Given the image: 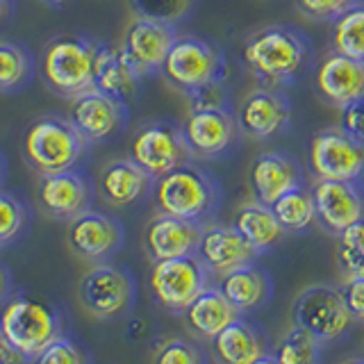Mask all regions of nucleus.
I'll return each mask as SVG.
<instances>
[{
	"mask_svg": "<svg viewBox=\"0 0 364 364\" xmlns=\"http://www.w3.org/2000/svg\"><path fill=\"white\" fill-rule=\"evenodd\" d=\"M134 16L162 21L168 26H182L193 16L196 0H128Z\"/></svg>",
	"mask_w": 364,
	"mask_h": 364,
	"instance_id": "obj_34",
	"label": "nucleus"
},
{
	"mask_svg": "<svg viewBox=\"0 0 364 364\" xmlns=\"http://www.w3.org/2000/svg\"><path fill=\"white\" fill-rule=\"evenodd\" d=\"M3 178H5V159L0 155V182H3Z\"/></svg>",
	"mask_w": 364,
	"mask_h": 364,
	"instance_id": "obj_47",
	"label": "nucleus"
},
{
	"mask_svg": "<svg viewBox=\"0 0 364 364\" xmlns=\"http://www.w3.org/2000/svg\"><path fill=\"white\" fill-rule=\"evenodd\" d=\"M212 358L219 364H253L267 355L259 335L244 318H235L216 337L210 339Z\"/></svg>",
	"mask_w": 364,
	"mask_h": 364,
	"instance_id": "obj_27",
	"label": "nucleus"
},
{
	"mask_svg": "<svg viewBox=\"0 0 364 364\" xmlns=\"http://www.w3.org/2000/svg\"><path fill=\"white\" fill-rule=\"evenodd\" d=\"M339 112H341L339 114L341 128L364 141V98L350 102V105H346V107H341Z\"/></svg>",
	"mask_w": 364,
	"mask_h": 364,
	"instance_id": "obj_40",
	"label": "nucleus"
},
{
	"mask_svg": "<svg viewBox=\"0 0 364 364\" xmlns=\"http://www.w3.org/2000/svg\"><path fill=\"white\" fill-rule=\"evenodd\" d=\"M358 0H296V7L303 16L312 21H330L339 18L348 7L355 5Z\"/></svg>",
	"mask_w": 364,
	"mask_h": 364,
	"instance_id": "obj_39",
	"label": "nucleus"
},
{
	"mask_svg": "<svg viewBox=\"0 0 364 364\" xmlns=\"http://www.w3.org/2000/svg\"><path fill=\"white\" fill-rule=\"evenodd\" d=\"M182 318H185L191 335H196L198 339H212L225 326H230L235 318H239V312L219 287H208L187 305Z\"/></svg>",
	"mask_w": 364,
	"mask_h": 364,
	"instance_id": "obj_25",
	"label": "nucleus"
},
{
	"mask_svg": "<svg viewBox=\"0 0 364 364\" xmlns=\"http://www.w3.org/2000/svg\"><path fill=\"white\" fill-rule=\"evenodd\" d=\"M248 185L255 200L271 205L291 189L305 187V171L294 155L284 151H264L255 155L248 168Z\"/></svg>",
	"mask_w": 364,
	"mask_h": 364,
	"instance_id": "obj_19",
	"label": "nucleus"
},
{
	"mask_svg": "<svg viewBox=\"0 0 364 364\" xmlns=\"http://www.w3.org/2000/svg\"><path fill=\"white\" fill-rule=\"evenodd\" d=\"M337 264L344 280L364 278V219L337 235Z\"/></svg>",
	"mask_w": 364,
	"mask_h": 364,
	"instance_id": "obj_33",
	"label": "nucleus"
},
{
	"mask_svg": "<svg viewBox=\"0 0 364 364\" xmlns=\"http://www.w3.org/2000/svg\"><path fill=\"white\" fill-rule=\"evenodd\" d=\"M87 151L89 141L77 132L71 119L55 117V114H43L34 119L21 141L23 159L37 176L80 168Z\"/></svg>",
	"mask_w": 364,
	"mask_h": 364,
	"instance_id": "obj_3",
	"label": "nucleus"
},
{
	"mask_svg": "<svg viewBox=\"0 0 364 364\" xmlns=\"http://www.w3.org/2000/svg\"><path fill=\"white\" fill-rule=\"evenodd\" d=\"M162 75L173 89L189 94L193 89L225 82L228 57L210 39L196 34H178L162 66Z\"/></svg>",
	"mask_w": 364,
	"mask_h": 364,
	"instance_id": "obj_6",
	"label": "nucleus"
},
{
	"mask_svg": "<svg viewBox=\"0 0 364 364\" xmlns=\"http://www.w3.org/2000/svg\"><path fill=\"white\" fill-rule=\"evenodd\" d=\"M66 244L80 259L102 264L121 248L123 225L105 212L87 210L68 221Z\"/></svg>",
	"mask_w": 364,
	"mask_h": 364,
	"instance_id": "obj_17",
	"label": "nucleus"
},
{
	"mask_svg": "<svg viewBox=\"0 0 364 364\" xmlns=\"http://www.w3.org/2000/svg\"><path fill=\"white\" fill-rule=\"evenodd\" d=\"M100 41L82 34H60L43 46L41 77L57 96L73 98L94 87Z\"/></svg>",
	"mask_w": 364,
	"mask_h": 364,
	"instance_id": "obj_4",
	"label": "nucleus"
},
{
	"mask_svg": "<svg viewBox=\"0 0 364 364\" xmlns=\"http://www.w3.org/2000/svg\"><path fill=\"white\" fill-rule=\"evenodd\" d=\"M312 198L316 210V223L330 235H339L348 225L364 219V187L350 180H323L312 182Z\"/></svg>",
	"mask_w": 364,
	"mask_h": 364,
	"instance_id": "obj_15",
	"label": "nucleus"
},
{
	"mask_svg": "<svg viewBox=\"0 0 364 364\" xmlns=\"http://www.w3.org/2000/svg\"><path fill=\"white\" fill-rule=\"evenodd\" d=\"M151 364H205V360L200 348L193 346L191 341L171 337L155 348Z\"/></svg>",
	"mask_w": 364,
	"mask_h": 364,
	"instance_id": "obj_36",
	"label": "nucleus"
},
{
	"mask_svg": "<svg viewBox=\"0 0 364 364\" xmlns=\"http://www.w3.org/2000/svg\"><path fill=\"white\" fill-rule=\"evenodd\" d=\"M155 178L128 157H117L107 162L98 173V193L112 208H125L141 200L153 189Z\"/></svg>",
	"mask_w": 364,
	"mask_h": 364,
	"instance_id": "obj_23",
	"label": "nucleus"
},
{
	"mask_svg": "<svg viewBox=\"0 0 364 364\" xmlns=\"http://www.w3.org/2000/svg\"><path fill=\"white\" fill-rule=\"evenodd\" d=\"M28 221V210L16 196L0 189V246H5L23 232Z\"/></svg>",
	"mask_w": 364,
	"mask_h": 364,
	"instance_id": "obj_35",
	"label": "nucleus"
},
{
	"mask_svg": "<svg viewBox=\"0 0 364 364\" xmlns=\"http://www.w3.org/2000/svg\"><path fill=\"white\" fill-rule=\"evenodd\" d=\"M68 119L91 144H102L117 136L128 123V102L91 87L71 98Z\"/></svg>",
	"mask_w": 364,
	"mask_h": 364,
	"instance_id": "obj_13",
	"label": "nucleus"
},
{
	"mask_svg": "<svg viewBox=\"0 0 364 364\" xmlns=\"http://www.w3.org/2000/svg\"><path fill=\"white\" fill-rule=\"evenodd\" d=\"M30 360L23 355L18 348L11 346V341L0 328V364H28Z\"/></svg>",
	"mask_w": 364,
	"mask_h": 364,
	"instance_id": "obj_42",
	"label": "nucleus"
},
{
	"mask_svg": "<svg viewBox=\"0 0 364 364\" xmlns=\"http://www.w3.org/2000/svg\"><path fill=\"white\" fill-rule=\"evenodd\" d=\"M91 200H94V189L80 168L39 176L37 203L39 210L50 219L71 221L77 214L91 210Z\"/></svg>",
	"mask_w": 364,
	"mask_h": 364,
	"instance_id": "obj_18",
	"label": "nucleus"
},
{
	"mask_svg": "<svg viewBox=\"0 0 364 364\" xmlns=\"http://www.w3.org/2000/svg\"><path fill=\"white\" fill-rule=\"evenodd\" d=\"M203 225L157 212L144 230V246L153 262L198 253Z\"/></svg>",
	"mask_w": 364,
	"mask_h": 364,
	"instance_id": "obj_21",
	"label": "nucleus"
},
{
	"mask_svg": "<svg viewBox=\"0 0 364 364\" xmlns=\"http://www.w3.org/2000/svg\"><path fill=\"white\" fill-rule=\"evenodd\" d=\"M330 46L341 55L364 62V0H358L355 5L333 21Z\"/></svg>",
	"mask_w": 364,
	"mask_h": 364,
	"instance_id": "obj_29",
	"label": "nucleus"
},
{
	"mask_svg": "<svg viewBox=\"0 0 364 364\" xmlns=\"http://www.w3.org/2000/svg\"><path fill=\"white\" fill-rule=\"evenodd\" d=\"M232 225H235V230L257 250V255L273 248L284 235H287L282 230V225L278 223L273 210L259 200L242 205L235 214Z\"/></svg>",
	"mask_w": 364,
	"mask_h": 364,
	"instance_id": "obj_28",
	"label": "nucleus"
},
{
	"mask_svg": "<svg viewBox=\"0 0 364 364\" xmlns=\"http://www.w3.org/2000/svg\"><path fill=\"white\" fill-rule=\"evenodd\" d=\"M214 276H225L244 264H253L257 250L235 230V225L205 223L196 253Z\"/></svg>",
	"mask_w": 364,
	"mask_h": 364,
	"instance_id": "obj_22",
	"label": "nucleus"
},
{
	"mask_svg": "<svg viewBox=\"0 0 364 364\" xmlns=\"http://www.w3.org/2000/svg\"><path fill=\"white\" fill-rule=\"evenodd\" d=\"M176 26L162 21L134 16L123 32L121 48L128 55L141 77L162 73V66L168 57L171 46L176 43Z\"/></svg>",
	"mask_w": 364,
	"mask_h": 364,
	"instance_id": "obj_16",
	"label": "nucleus"
},
{
	"mask_svg": "<svg viewBox=\"0 0 364 364\" xmlns=\"http://www.w3.org/2000/svg\"><path fill=\"white\" fill-rule=\"evenodd\" d=\"M185 98L189 102V112L230 107V91H228L225 82H214L208 87L193 89L189 94H185Z\"/></svg>",
	"mask_w": 364,
	"mask_h": 364,
	"instance_id": "obj_38",
	"label": "nucleus"
},
{
	"mask_svg": "<svg viewBox=\"0 0 364 364\" xmlns=\"http://www.w3.org/2000/svg\"><path fill=\"white\" fill-rule=\"evenodd\" d=\"M271 210L284 232H303L312 223H316V210L310 187L287 191L271 205Z\"/></svg>",
	"mask_w": 364,
	"mask_h": 364,
	"instance_id": "obj_31",
	"label": "nucleus"
},
{
	"mask_svg": "<svg viewBox=\"0 0 364 364\" xmlns=\"http://www.w3.org/2000/svg\"><path fill=\"white\" fill-rule=\"evenodd\" d=\"M210 276L212 273L203 264V259L193 253L157 259L148 276V284L159 305L171 312H185L187 305L210 287Z\"/></svg>",
	"mask_w": 364,
	"mask_h": 364,
	"instance_id": "obj_7",
	"label": "nucleus"
},
{
	"mask_svg": "<svg viewBox=\"0 0 364 364\" xmlns=\"http://www.w3.org/2000/svg\"><path fill=\"white\" fill-rule=\"evenodd\" d=\"M310 166L314 178L364 182V141L341 125L318 130L310 144Z\"/></svg>",
	"mask_w": 364,
	"mask_h": 364,
	"instance_id": "obj_10",
	"label": "nucleus"
},
{
	"mask_svg": "<svg viewBox=\"0 0 364 364\" xmlns=\"http://www.w3.org/2000/svg\"><path fill=\"white\" fill-rule=\"evenodd\" d=\"M34 75V60L26 46L0 41V94H16Z\"/></svg>",
	"mask_w": 364,
	"mask_h": 364,
	"instance_id": "obj_30",
	"label": "nucleus"
},
{
	"mask_svg": "<svg viewBox=\"0 0 364 364\" xmlns=\"http://www.w3.org/2000/svg\"><path fill=\"white\" fill-rule=\"evenodd\" d=\"M130 157L153 178L164 176L191 159L182 125L166 119L148 121L136 128L130 139Z\"/></svg>",
	"mask_w": 364,
	"mask_h": 364,
	"instance_id": "obj_9",
	"label": "nucleus"
},
{
	"mask_svg": "<svg viewBox=\"0 0 364 364\" xmlns=\"http://www.w3.org/2000/svg\"><path fill=\"white\" fill-rule=\"evenodd\" d=\"M321 339L303 326L291 323L278 339L273 358L278 360V364H321Z\"/></svg>",
	"mask_w": 364,
	"mask_h": 364,
	"instance_id": "obj_32",
	"label": "nucleus"
},
{
	"mask_svg": "<svg viewBox=\"0 0 364 364\" xmlns=\"http://www.w3.org/2000/svg\"><path fill=\"white\" fill-rule=\"evenodd\" d=\"M242 134L253 141H269L289 130L291 105L282 89L257 87L248 91L237 107Z\"/></svg>",
	"mask_w": 364,
	"mask_h": 364,
	"instance_id": "obj_14",
	"label": "nucleus"
},
{
	"mask_svg": "<svg viewBox=\"0 0 364 364\" xmlns=\"http://www.w3.org/2000/svg\"><path fill=\"white\" fill-rule=\"evenodd\" d=\"M139 71L128 60L121 46L100 43L98 62H96V80L94 87L105 91V94L119 98L123 102H130L134 94L139 91Z\"/></svg>",
	"mask_w": 364,
	"mask_h": 364,
	"instance_id": "obj_24",
	"label": "nucleus"
},
{
	"mask_svg": "<svg viewBox=\"0 0 364 364\" xmlns=\"http://www.w3.org/2000/svg\"><path fill=\"white\" fill-rule=\"evenodd\" d=\"M291 321L310 330L314 337L335 341L355 321L344 301L341 289L333 284H310L305 287L291 305Z\"/></svg>",
	"mask_w": 364,
	"mask_h": 364,
	"instance_id": "obj_8",
	"label": "nucleus"
},
{
	"mask_svg": "<svg viewBox=\"0 0 364 364\" xmlns=\"http://www.w3.org/2000/svg\"><path fill=\"white\" fill-rule=\"evenodd\" d=\"M5 289H7V273L3 267H0V296L5 294Z\"/></svg>",
	"mask_w": 364,
	"mask_h": 364,
	"instance_id": "obj_45",
	"label": "nucleus"
},
{
	"mask_svg": "<svg viewBox=\"0 0 364 364\" xmlns=\"http://www.w3.org/2000/svg\"><path fill=\"white\" fill-rule=\"evenodd\" d=\"M341 294H344V301L348 305L353 318H355V321H364V278L344 280Z\"/></svg>",
	"mask_w": 364,
	"mask_h": 364,
	"instance_id": "obj_41",
	"label": "nucleus"
},
{
	"mask_svg": "<svg viewBox=\"0 0 364 364\" xmlns=\"http://www.w3.org/2000/svg\"><path fill=\"white\" fill-rule=\"evenodd\" d=\"M11 11H14V0H0V26L11 16Z\"/></svg>",
	"mask_w": 364,
	"mask_h": 364,
	"instance_id": "obj_43",
	"label": "nucleus"
},
{
	"mask_svg": "<svg viewBox=\"0 0 364 364\" xmlns=\"http://www.w3.org/2000/svg\"><path fill=\"white\" fill-rule=\"evenodd\" d=\"M341 364H364V360H360V358H355V360H344Z\"/></svg>",
	"mask_w": 364,
	"mask_h": 364,
	"instance_id": "obj_48",
	"label": "nucleus"
},
{
	"mask_svg": "<svg viewBox=\"0 0 364 364\" xmlns=\"http://www.w3.org/2000/svg\"><path fill=\"white\" fill-rule=\"evenodd\" d=\"M253 364H278V360L273 358V355H264V358H259V360L253 362Z\"/></svg>",
	"mask_w": 364,
	"mask_h": 364,
	"instance_id": "obj_46",
	"label": "nucleus"
},
{
	"mask_svg": "<svg viewBox=\"0 0 364 364\" xmlns=\"http://www.w3.org/2000/svg\"><path fill=\"white\" fill-rule=\"evenodd\" d=\"M242 60L259 87L284 89L310 73L314 48L301 30L273 23L259 28L244 41Z\"/></svg>",
	"mask_w": 364,
	"mask_h": 364,
	"instance_id": "obj_1",
	"label": "nucleus"
},
{
	"mask_svg": "<svg viewBox=\"0 0 364 364\" xmlns=\"http://www.w3.org/2000/svg\"><path fill=\"white\" fill-rule=\"evenodd\" d=\"M216 287L221 289L239 314H248L262 307L271 296V280L262 269L244 264L219 278Z\"/></svg>",
	"mask_w": 364,
	"mask_h": 364,
	"instance_id": "obj_26",
	"label": "nucleus"
},
{
	"mask_svg": "<svg viewBox=\"0 0 364 364\" xmlns=\"http://www.w3.org/2000/svg\"><path fill=\"white\" fill-rule=\"evenodd\" d=\"M314 89L318 98L337 109L364 98V62L330 50L316 66Z\"/></svg>",
	"mask_w": 364,
	"mask_h": 364,
	"instance_id": "obj_20",
	"label": "nucleus"
},
{
	"mask_svg": "<svg viewBox=\"0 0 364 364\" xmlns=\"http://www.w3.org/2000/svg\"><path fill=\"white\" fill-rule=\"evenodd\" d=\"M43 5H48V7H53V9H64V7H68L73 3V0H41Z\"/></svg>",
	"mask_w": 364,
	"mask_h": 364,
	"instance_id": "obj_44",
	"label": "nucleus"
},
{
	"mask_svg": "<svg viewBox=\"0 0 364 364\" xmlns=\"http://www.w3.org/2000/svg\"><path fill=\"white\" fill-rule=\"evenodd\" d=\"M30 364H89V358L75 341L66 337H57L39 355H34Z\"/></svg>",
	"mask_w": 364,
	"mask_h": 364,
	"instance_id": "obj_37",
	"label": "nucleus"
},
{
	"mask_svg": "<svg viewBox=\"0 0 364 364\" xmlns=\"http://www.w3.org/2000/svg\"><path fill=\"white\" fill-rule=\"evenodd\" d=\"M134 278L114 264L91 267L77 284V299L94 318H117L134 305Z\"/></svg>",
	"mask_w": 364,
	"mask_h": 364,
	"instance_id": "obj_11",
	"label": "nucleus"
},
{
	"mask_svg": "<svg viewBox=\"0 0 364 364\" xmlns=\"http://www.w3.org/2000/svg\"><path fill=\"white\" fill-rule=\"evenodd\" d=\"M221 196L219 180L198 159H187L153 182V200L159 212L200 225L219 212Z\"/></svg>",
	"mask_w": 364,
	"mask_h": 364,
	"instance_id": "obj_2",
	"label": "nucleus"
},
{
	"mask_svg": "<svg viewBox=\"0 0 364 364\" xmlns=\"http://www.w3.org/2000/svg\"><path fill=\"white\" fill-rule=\"evenodd\" d=\"M0 328L28 360L62 337V312L53 301L34 294H18L0 310Z\"/></svg>",
	"mask_w": 364,
	"mask_h": 364,
	"instance_id": "obj_5",
	"label": "nucleus"
},
{
	"mask_svg": "<svg viewBox=\"0 0 364 364\" xmlns=\"http://www.w3.org/2000/svg\"><path fill=\"white\" fill-rule=\"evenodd\" d=\"M182 134L191 159L205 162V159H223L230 155L242 139V128L232 107H219L189 112L187 121L182 123Z\"/></svg>",
	"mask_w": 364,
	"mask_h": 364,
	"instance_id": "obj_12",
	"label": "nucleus"
}]
</instances>
